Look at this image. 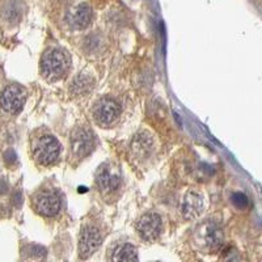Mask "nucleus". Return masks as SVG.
Segmentation results:
<instances>
[{"mask_svg":"<svg viewBox=\"0 0 262 262\" xmlns=\"http://www.w3.org/2000/svg\"><path fill=\"white\" fill-rule=\"evenodd\" d=\"M4 158H5V161H7V164H9V165H12L13 162L16 161V154H15L12 150L7 151L4 155Z\"/></svg>","mask_w":262,"mask_h":262,"instance_id":"obj_18","label":"nucleus"},{"mask_svg":"<svg viewBox=\"0 0 262 262\" xmlns=\"http://www.w3.org/2000/svg\"><path fill=\"white\" fill-rule=\"evenodd\" d=\"M93 85H95V80L92 79L91 76L81 74V75L76 76L75 80H72L71 92L75 95H85L91 91Z\"/></svg>","mask_w":262,"mask_h":262,"instance_id":"obj_14","label":"nucleus"},{"mask_svg":"<svg viewBox=\"0 0 262 262\" xmlns=\"http://www.w3.org/2000/svg\"><path fill=\"white\" fill-rule=\"evenodd\" d=\"M13 202H15V204L16 206H20V202H21V193L20 192H16L15 193V196H13Z\"/></svg>","mask_w":262,"mask_h":262,"instance_id":"obj_20","label":"nucleus"},{"mask_svg":"<svg viewBox=\"0 0 262 262\" xmlns=\"http://www.w3.org/2000/svg\"><path fill=\"white\" fill-rule=\"evenodd\" d=\"M8 192V183L3 179H0V194H5Z\"/></svg>","mask_w":262,"mask_h":262,"instance_id":"obj_19","label":"nucleus"},{"mask_svg":"<svg viewBox=\"0 0 262 262\" xmlns=\"http://www.w3.org/2000/svg\"><path fill=\"white\" fill-rule=\"evenodd\" d=\"M71 155L76 159L85 158L93 150V135L84 127H76L70 138Z\"/></svg>","mask_w":262,"mask_h":262,"instance_id":"obj_6","label":"nucleus"},{"mask_svg":"<svg viewBox=\"0 0 262 262\" xmlns=\"http://www.w3.org/2000/svg\"><path fill=\"white\" fill-rule=\"evenodd\" d=\"M32 254H33V256H37V257H42V256H45L46 254V249L40 245H33L32 246Z\"/></svg>","mask_w":262,"mask_h":262,"instance_id":"obj_17","label":"nucleus"},{"mask_svg":"<svg viewBox=\"0 0 262 262\" xmlns=\"http://www.w3.org/2000/svg\"><path fill=\"white\" fill-rule=\"evenodd\" d=\"M70 60L66 53L60 49H49L41 59V71L50 81L59 80L68 70Z\"/></svg>","mask_w":262,"mask_h":262,"instance_id":"obj_1","label":"nucleus"},{"mask_svg":"<svg viewBox=\"0 0 262 262\" xmlns=\"http://www.w3.org/2000/svg\"><path fill=\"white\" fill-rule=\"evenodd\" d=\"M162 222L161 218L156 212H148L139 219L137 229L141 237L146 242H154L161 233Z\"/></svg>","mask_w":262,"mask_h":262,"instance_id":"obj_7","label":"nucleus"},{"mask_svg":"<svg viewBox=\"0 0 262 262\" xmlns=\"http://www.w3.org/2000/svg\"><path fill=\"white\" fill-rule=\"evenodd\" d=\"M232 203L236 206L237 208H245L249 204L248 197L244 193H235L232 196Z\"/></svg>","mask_w":262,"mask_h":262,"instance_id":"obj_16","label":"nucleus"},{"mask_svg":"<svg viewBox=\"0 0 262 262\" xmlns=\"http://www.w3.org/2000/svg\"><path fill=\"white\" fill-rule=\"evenodd\" d=\"M113 261H137L138 250L131 244H123L114 250L112 257Z\"/></svg>","mask_w":262,"mask_h":262,"instance_id":"obj_15","label":"nucleus"},{"mask_svg":"<svg viewBox=\"0 0 262 262\" xmlns=\"http://www.w3.org/2000/svg\"><path fill=\"white\" fill-rule=\"evenodd\" d=\"M95 114H96V118L100 123L110 125L121 114V105L118 104L114 99L106 97L97 104Z\"/></svg>","mask_w":262,"mask_h":262,"instance_id":"obj_10","label":"nucleus"},{"mask_svg":"<svg viewBox=\"0 0 262 262\" xmlns=\"http://www.w3.org/2000/svg\"><path fill=\"white\" fill-rule=\"evenodd\" d=\"M97 187L104 196H110L121 187V175L112 164H102L96 173Z\"/></svg>","mask_w":262,"mask_h":262,"instance_id":"obj_4","label":"nucleus"},{"mask_svg":"<svg viewBox=\"0 0 262 262\" xmlns=\"http://www.w3.org/2000/svg\"><path fill=\"white\" fill-rule=\"evenodd\" d=\"M26 100L25 89L20 85H8L0 95V108L3 109L5 113H15L20 112Z\"/></svg>","mask_w":262,"mask_h":262,"instance_id":"obj_5","label":"nucleus"},{"mask_svg":"<svg viewBox=\"0 0 262 262\" xmlns=\"http://www.w3.org/2000/svg\"><path fill=\"white\" fill-rule=\"evenodd\" d=\"M131 151L135 158L147 159L152 151V139L147 133H141L135 135L131 143Z\"/></svg>","mask_w":262,"mask_h":262,"instance_id":"obj_13","label":"nucleus"},{"mask_svg":"<svg viewBox=\"0 0 262 262\" xmlns=\"http://www.w3.org/2000/svg\"><path fill=\"white\" fill-rule=\"evenodd\" d=\"M101 242H102V237L96 227H93V225L84 227L79 239L80 258L91 257L92 254L100 248Z\"/></svg>","mask_w":262,"mask_h":262,"instance_id":"obj_8","label":"nucleus"},{"mask_svg":"<svg viewBox=\"0 0 262 262\" xmlns=\"http://www.w3.org/2000/svg\"><path fill=\"white\" fill-rule=\"evenodd\" d=\"M68 21L75 29L87 28L92 21V8L87 3H80L68 15Z\"/></svg>","mask_w":262,"mask_h":262,"instance_id":"obj_12","label":"nucleus"},{"mask_svg":"<svg viewBox=\"0 0 262 262\" xmlns=\"http://www.w3.org/2000/svg\"><path fill=\"white\" fill-rule=\"evenodd\" d=\"M60 154V143L53 135H42L33 146V156L41 165H51Z\"/></svg>","mask_w":262,"mask_h":262,"instance_id":"obj_3","label":"nucleus"},{"mask_svg":"<svg viewBox=\"0 0 262 262\" xmlns=\"http://www.w3.org/2000/svg\"><path fill=\"white\" fill-rule=\"evenodd\" d=\"M203 211V197L197 190H189L185 194L181 212L185 219H197Z\"/></svg>","mask_w":262,"mask_h":262,"instance_id":"obj_11","label":"nucleus"},{"mask_svg":"<svg viewBox=\"0 0 262 262\" xmlns=\"http://www.w3.org/2000/svg\"><path fill=\"white\" fill-rule=\"evenodd\" d=\"M34 208L43 217H55L60 210V200L55 193L42 190L34 196Z\"/></svg>","mask_w":262,"mask_h":262,"instance_id":"obj_9","label":"nucleus"},{"mask_svg":"<svg viewBox=\"0 0 262 262\" xmlns=\"http://www.w3.org/2000/svg\"><path fill=\"white\" fill-rule=\"evenodd\" d=\"M223 231L215 221H204L194 232V242L204 250H218L223 245Z\"/></svg>","mask_w":262,"mask_h":262,"instance_id":"obj_2","label":"nucleus"}]
</instances>
